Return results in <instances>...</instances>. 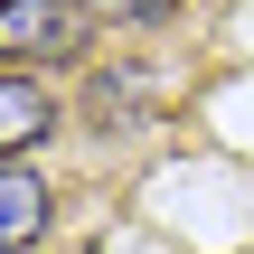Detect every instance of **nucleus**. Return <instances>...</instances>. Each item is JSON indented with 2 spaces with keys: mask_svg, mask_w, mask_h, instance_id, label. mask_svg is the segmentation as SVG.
Here are the masks:
<instances>
[{
  "mask_svg": "<svg viewBox=\"0 0 254 254\" xmlns=\"http://www.w3.org/2000/svg\"><path fill=\"white\" fill-rule=\"evenodd\" d=\"M94 47V0H0V75H47Z\"/></svg>",
  "mask_w": 254,
  "mask_h": 254,
  "instance_id": "nucleus-1",
  "label": "nucleus"
},
{
  "mask_svg": "<svg viewBox=\"0 0 254 254\" xmlns=\"http://www.w3.org/2000/svg\"><path fill=\"white\" fill-rule=\"evenodd\" d=\"M57 132V94L38 85V75H0V170L19 160V151H38Z\"/></svg>",
  "mask_w": 254,
  "mask_h": 254,
  "instance_id": "nucleus-2",
  "label": "nucleus"
},
{
  "mask_svg": "<svg viewBox=\"0 0 254 254\" xmlns=\"http://www.w3.org/2000/svg\"><path fill=\"white\" fill-rule=\"evenodd\" d=\"M47 217H57V189L9 160V170H0V254H28L38 236H47Z\"/></svg>",
  "mask_w": 254,
  "mask_h": 254,
  "instance_id": "nucleus-3",
  "label": "nucleus"
},
{
  "mask_svg": "<svg viewBox=\"0 0 254 254\" xmlns=\"http://www.w3.org/2000/svg\"><path fill=\"white\" fill-rule=\"evenodd\" d=\"M141 104H151V75H132V66H123V75H94V94H85V123H94V132H113V123H151Z\"/></svg>",
  "mask_w": 254,
  "mask_h": 254,
  "instance_id": "nucleus-4",
  "label": "nucleus"
},
{
  "mask_svg": "<svg viewBox=\"0 0 254 254\" xmlns=\"http://www.w3.org/2000/svg\"><path fill=\"white\" fill-rule=\"evenodd\" d=\"M104 9H113V19H170L179 0H104Z\"/></svg>",
  "mask_w": 254,
  "mask_h": 254,
  "instance_id": "nucleus-5",
  "label": "nucleus"
}]
</instances>
